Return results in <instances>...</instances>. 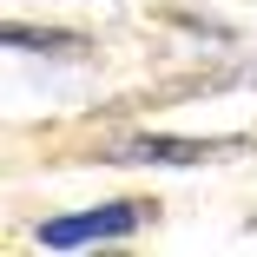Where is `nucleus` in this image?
<instances>
[{"mask_svg": "<svg viewBox=\"0 0 257 257\" xmlns=\"http://www.w3.org/2000/svg\"><path fill=\"white\" fill-rule=\"evenodd\" d=\"M7 46H79V33H40V27H20V20H7Z\"/></svg>", "mask_w": 257, "mask_h": 257, "instance_id": "obj_3", "label": "nucleus"}, {"mask_svg": "<svg viewBox=\"0 0 257 257\" xmlns=\"http://www.w3.org/2000/svg\"><path fill=\"white\" fill-rule=\"evenodd\" d=\"M152 218V204L145 198H119V204H99V211H79V218H53V224H40V244H53V250H73V244H99V237H125Z\"/></svg>", "mask_w": 257, "mask_h": 257, "instance_id": "obj_1", "label": "nucleus"}, {"mask_svg": "<svg viewBox=\"0 0 257 257\" xmlns=\"http://www.w3.org/2000/svg\"><path fill=\"white\" fill-rule=\"evenodd\" d=\"M250 139H165V132H145V139H125L112 159L119 165H204V159H218V152H244Z\"/></svg>", "mask_w": 257, "mask_h": 257, "instance_id": "obj_2", "label": "nucleus"}]
</instances>
